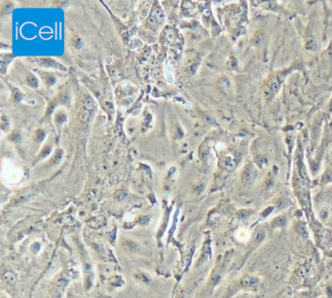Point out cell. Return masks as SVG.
I'll return each instance as SVG.
<instances>
[{"instance_id":"cell-19","label":"cell","mask_w":332,"mask_h":298,"mask_svg":"<svg viewBox=\"0 0 332 298\" xmlns=\"http://www.w3.org/2000/svg\"><path fill=\"white\" fill-rule=\"evenodd\" d=\"M328 55L329 57H332V46L329 48V51H328Z\"/></svg>"},{"instance_id":"cell-8","label":"cell","mask_w":332,"mask_h":298,"mask_svg":"<svg viewBox=\"0 0 332 298\" xmlns=\"http://www.w3.org/2000/svg\"><path fill=\"white\" fill-rule=\"evenodd\" d=\"M265 236H266V234L264 230H258V231L255 233V235H254V241H255V243H260L261 241H263V239L265 238Z\"/></svg>"},{"instance_id":"cell-7","label":"cell","mask_w":332,"mask_h":298,"mask_svg":"<svg viewBox=\"0 0 332 298\" xmlns=\"http://www.w3.org/2000/svg\"><path fill=\"white\" fill-rule=\"evenodd\" d=\"M237 237H238V239L240 240V241L244 242V241H247V240H248V238H249V233L247 231V230L242 229V230H240V231L237 233Z\"/></svg>"},{"instance_id":"cell-20","label":"cell","mask_w":332,"mask_h":298,"mask_svg":"<svg viewBox=\"0 0 332 298\" xmlns=\"http://www.w3.org/2000/svg\"><path fill=\"white\" fill-rule=\"evenodd\" d=\"M330 105H331V107H332V100H331V102H330Z\"/></svg>"},{"instance_id":"cell-17","label":"cell","mask_w":332,"mask_h":298,"mask_svg":"<svg viewBox=\"0 0 332 298\" xmlns=\"http://www.w3.org/2000/svg\"><path fill=\"white\" fill-rule=\"evenodd\" d=\"M57 283H59L60 286H64L66 285V283H67V281H66V279H65V278H61L60 280H57Z\"/></svg>"},{"instance_id":"cell-16","label":"cell","mask_w":332,"mask_h":298,"mask_svg":"<svg viewBox=\"0 0 332 298\" xmlns=\"http://www.w3.org/2000/svg\"><path fill=\"white\" fill-rule=\"evenodd\" d=\"M254 44H257V43H260L262 42L263 38H262V34H257L255 37H254Z\"/></svg>"},{"instance_id":"cell-13","label":"cell","mask_w":332,"mask_h":298,"mask_svg":"<svg viewBox=\"0 0 332 298\" xmlns=\"http://www.w3.org/2000/svg\"><path fill=\"white\" fill-rule=\"evenodd\" d=\"M111 282H112V283L114 286H117L123 285V283H121V282H123V281L121 280V278H120V277H115Z\"/></svg>"},{"instance_id":"cell-2","label":"cell","mask_w":332,"mask_h":298,"mask_svg":"<svg viewBox=\"0 0 332 298\" xmlns=\"http://www.w3.org/2000/svg\"><path fill=\"white\" fill-rule=\"evenodd\" d=\"M256 176V171L251 165L245 166L243 172V180L245 182H251Z\"/></svg>"},{"instance_id":"cell-3","label":"cell","mask_w":332,"mask_h":298,"mask_svg":"<svg viewBox=\"0 0 332 298\" xmlns=\"http://www.w3.org/2000/svg\"><path fill=\"white\" fill-rule=\"evenodd\" d=\"M124 248L130 252H137L140 251V246L133 241H126L124 243Z\"/></svg>"},{"instance_id":"cell-11","label":"cell","mask_w":332,"mask_h":298,"mask_svg":"<svg viewBox=\"0 0 332 298\" xmlns=\"http://www.w3.org/2000/svg\"><path fill=\"white\" fill-rule=\"evenodd\" d=\"M322 181L324 183H328V182L332 181V172H326L325 174L322 175Z\"/></svg>"},{"instance_id":"cell-4","label":"cell","mask_w":332,"mask_h":298,"mask_svg":"<svg viewBox=\"0 0 332 298\" xmlns=\"http://www.w3.org/2000/svg\"><path fill=\"white\" fill-rule=\"evenodd\" d=\"M242 283L244 286L249 287V286H255L258 283V282L255 278H252L251 276H245L242 280Z\"/></svg>"},{"instance_id":"cell-21","label":"cell","mask_w":332,"mask_h":298,"mask_svg":"<svg viewBox=\"0 0 332 298\" xmlns=\"http://www.w3.org/2000/svg\"><path fill=\"white\" fill-rule=\"evenodd\" d=\"M179 298H183V297H179Z\"/></svg>"},{"instance_id":"cell-10","label":"cell","mask_w":332,"mask_h":298,"mask_svg":"<svg viewBox=\"0 0 332 298\" xmlns=\"http://www.w3.org/2000/svg\"><path fill=\"white\" fill-rule=\"evenodd\" d=\"M298 170H299V175H300V176L302 177V178H306V177H307L306 169H305L304 165H303V163L300 162L299 164H298Z\"/></svg>"},{"instance_id":"cell-18","label":"cell","mask_w":332,"mask_h":298,"mask_svg":"<svg viewBox=\"0 0 332 298\" xmlns=\"http://www.w3.org/2000/svg\"><path fill=\"white\" fill-rule=\"evenodd\" d=\"M139 223H140V224H147L148 223V218L147 217H142V218H140V219H139Z\"/></svg>"},{"instance_id":"cell-5","label":"cell","mask_w":332,"mask_h":298,"mask_svg":"<svg viewBox=\"0 0 332 298\" xmlns=\"http://www.w3.org/2000/svg\"><path fill=\"white\" fill-rule=\"evenodd\" d=\"M3 280L7 282L8 285H14L17 281V277L13 272H6L3 276Z\"/></svg>"},{"instance_id":"cell-6","label":"cell","mask_w":332,"mask_h":298,"mask_svg":"<svg viewBox=\"0 0 332 298\" xmlns=\"http://www.w3.org/2000/svg\"><path fill=\"white\" fill-rule=\"evenodd\" d=\"M305 48L308 51H311V52H314L316 50V43L314 38H312V37L308 38L305 43Z\"/></svg>"},{"instance_id":"cell-15","label":"cell","mask_w":332,"mask_h":298,"mask_svg":"<svg viewBox=\"0 0 332 298\" xmlns=\"http://www.w3.org/2000/svg\"><path fill=\"white\" fill-rule=\"evenodd\" d=\"M138 279H139V280H140L141 282H145V283H149V282H150V281H149V279H148V278H146V277H145V275H143V274H140V276H138Z\"/></svg>"},{"instance_id":"cell-14","label":"cell","mask_w":332,"mask_h":298,"mask_svg":"<svg viewBox=\"0 0 332 298\" xmlns=\"http://www.w3.org/2000/svg\"><path fill=\"white\" fill-rule=\"evenodd\" d=\"M226 166H227V167H231V168L234 166V160H233V158L227 157V159H226Z\"/></svg>"},{"instance_id":"cell-12","label":"cell","mask_w":332,"mask_h":298,"mask_svg":"<svg viewBox=\"0 0 332 298\" xmlns=\"http://www.w3.org/2000/svg\"><path fill=\"white\" fill-rule=\"evenodd\" d=\"M40 248H41V246H40V244H39V243H33V244H31V247H30V249H31V251H32L33 252H34V253H37L38 251H40Z\"/></svg>"},{"instance_id":"cell-1","label":"cell","mask_w":332,"mask_h":298,"mask_svg":"<svg viewBox=\"0 0 332 298\" xmlns=\"http://www.w3.org/2000/svg\"><path fill=\"white\" fill-rule=\"evenodd\" d=\"M281 83H282V80L280 77L274 78L273 80L270 81V83H269L268 88H267V92H266V95L269 99H271L273 95L278 92V89L281 87Z\"/></svg>"},{"instance_id":"cell-9","label":"cell","mask_w":332,"mask_h":298,"mask_svg":"<svg viewBox=\"0 0 332 298\" xmlns=\"http://www.w3.org/2000/svg\"><path fill=\"white\" fill-rule=\"evenodd\" d=\"M273 224L275 225V226H282V225L285 224V217H283V216H278V217L274 219Z\"/></svg>"}]
</instances>
